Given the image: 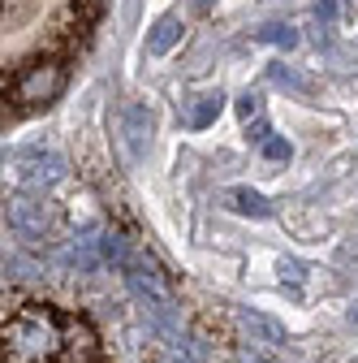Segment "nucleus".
I'll use <instances>...</instances> for the list:
<instances>
[{
    "mask_svg": "<svg viewBox=\"0 0 358 363\" xmlns=\"http://www.w3.org/2000/svg\"><path fill=\"white\" fill-rule=\"evenodd\" d=\"M121 134H125V147H129V160H143L147 147H151V134H156V117L147 104H129L125 117H121Z\"/></svg>",
    "mask_w": 358,
    "mask_h": 363,
    "instance_id": "1",
    "label": "nucleus"
},
{
    "mask_svg": "<svg viewBox=\"0 0 358 363\" xmlns=\"http://www.w3.org/2000/svg\"><path fill=\"white\" fill-rule=\"evenodd\" d=\"M9 225L18 234H43L48 230V203L39 199H13L9 203Z\"/></svg>",
    "mask_w": 358,
    "mask_h": 363,
    "instance_id": "2",
    "label": "nucleus"
},
{
    "mask_svg": "<svg viewBox=\"0 0 358 363\" xmlns=\"http://www.w3.org/2000/svg\"><path fill=\"white\" fill-rule=\"evenodd\" d=\"M177 43H182V18H177V13L156 18L151 30H147V57H164V52L177 48Z\"/></svg>",
    "mask_w": 358,
    "mask_h": 363,
    "instance_id": "3",
    "label": "nucleus"
},
{
    "mask_svg": "<svg viewBox=\"0 0 358 363\" xmlns=\"http://www.w3.org/2000/svg\"><path fill=\"white\" fill-rule=\"evenodd\" d=\"M18 177L26 182V186H39V182H57V177H61V160H57V156H39V152H30V156L18 160Z\"/></svg>",
    "mask_w": 358,
    "mask_h": 363,
    "instance_id": "4",
    "label": "nucleus"
},
{
    "mask_svg": "<svg viewBox=\"0 0 358 363\" xmlns=\"http://www.w3.org/2000/svg\"><path fill=\"white\" fill-rule=\"evenodd\" d=\"M229 199H233V208H238V212H246V216H267V212H272L263 195H255V191H246V186H233V191H229Z\"/></svg>",
    "mask_w": 358,
    "mask_h": 363,
    "instance_id": "5",
    "label": "nucleus"
},
{
    "mask_svg": "<svg viewBox=\"0 0 358 363\" xmlns=\"http://www.w3.org/2000/svg\"><path fill=\"white\" fill-rule=\"evenodd\" d=\"M267 78H272L277 86L302 91V96H311V91H316V82H311V78H302V74H298V69H289V65H272V69H267Z\"/></svg>",
    "mask_w": 358,
    "mask_h": 363,
    "instance_id": "6",
    "label": "nucleus"
},
{
    "mask_svg": "<svg viewBox=\"0 0 358 363\" xmlns=\"http://www.w3.org/2000/svg\"><path fill=\"white\" fill-rule=\"evenodd\" d=\"M220 108H225V96H220V91H212V96H203V100H199V108L190 113V125H195V130L212 125V121L220 117Z\"/></svg>",
    "mask_w": 358,
    "mask_h": 363,
    "instance_id": "7",
    "label": "nucleus"
},
{
    "mask_svg": "<svg viewBox=\"0 0 358 363\" xmlns=\"http://www.w3.org/2000/svg\"><path fill=\"white\" fill-rule=\"evenodd\" d=\"M263 39L277 43V48H294V43H298V30H294V26H267Z\"/></svg>",
    "mask_w": 358,
    "mask_h": 363,
    "instance_id": "8",
    "label": "nucleus"
},
{
    "mask_svg": "<svg viewBox=\"0 0 358 363\" xmlns=\"http://www.w3.org/2000/svg\"><path fill=\"white\" fill-rule=\"evenodd\" d=\"M263 156H267V160H289L294 147H289L285 139H267V143H263Z\"/></svg>",
    "mask_w": 358,
    "mask_h": 363,
    "instance_id": "9",
    "label": "nucleus"
},
{
    "mask_svg": "<svg viewBox=\"0 0 358 363\" xmlns=\"http://www.w3.org/2000/svg\"><path fill=\"white\" fill-rule=\"evenodd\" d=\"M354 5L350 0H320V18H333V13H350Z\"/></svg>",
    "mask_w": 358,
    "mask_h": 363,
    "instance_id": "10",
    "label": "nucleus"
},
{
    "mask_svg": "<svg viewBox=\"0 0 358 363\" xmlns=\"http://www.w3.org/2000/svg\"><path fill=\"white\" fill-rule=\"evenodd\" d=\"M255 113H259V96H246V100H242V117H246V121H250V117H255Z\"/></svg>",
    "mask_w": 358,
    "mask_h": 363,
    "instance_id": "11",
    "label": "nucleus"
},
{
    "mask_svg": "<svg viewBox=\"0 0 358 363\" xmlns=\"http://www.w3.org/2000/svg\"><path fill=\"white\" fill-rule=\"evenodd\" d=\"M195 9H199V13H207V9H212V0H195Z\"/></svg>",
    "mask_w": 358,
    "mask_h": 363,
    "instance_id": "12",
    "label": "nucleus"
}]
</instances>
